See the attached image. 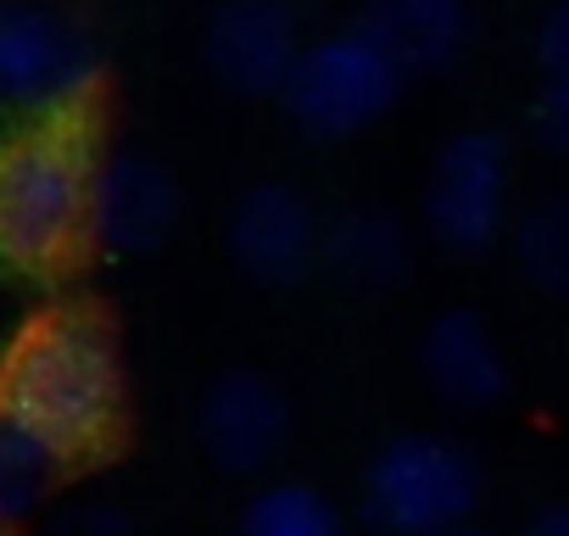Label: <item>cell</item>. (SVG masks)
<instances>
[{
    "mask_svg": "<svg viewBox=\"0 0 569 536\" xmlns=\"http://www.w3.org/2000/svg\"><path fill=\"white\" fill-rule=\"evenodd\" d=\"M0 414L34 430L62 464L101 453L123 419V358L112 330L84 308L23 325L0 358Z\"/></svg>",
    "mask_w": 569,
    "mask_h": 536,
    "instance_id": "cell-1",
    "label": "cell"
},
{
    "mask_svg": "<svg viewBox=\"0 0 569 536\" xmlns=\"http://www.w3.org/2000/svg\"><path fill=\"white\" fill-rule=\"evenodd\" d=\"M90 173L84 118H40L0 140V268L46 280L84 246Z\"/></svg>",
    "mask_w": 569,
    "mask_h": 536,
    "instance_id": "cell-2",
    "label": "cell"
},
{
    "mask_svg": "<svg viewBox=\"0 0 569 536\" xmlns=\"http://www.w3.org/2000/svg\"><path fill=\"white\" fill-rule=\"evenodd\" d=\"M486 475L475 453L441 430H402L375 447L358 480V508L380 536H441L469 525Z\"/></svg>",
    "mask_w": 569,
    "mask_h": 536,
    "instance_id": "cell-3",
    "label": "cell"
},
{
    "mask_svg": "<svg viewBox=\"0 0 569 536\" xmlns=\"http://www.w3.org/2000/svg\"><path fill=\"white\" fill-rule=\"evenodd\" d=\"M402 90H408V73L352 23V29L302 40V57L291 62L273 101L291 118V129H302L308 140L341 146L386 123Z\"/></svg>",
    "mask_w": 569,
    "mask_h": 536,
    "instance_id": "cell-4",
    "label": "cell"
},
{
    "mask_svg": "<svg viewBox=\"0 0 569 536\" xmlns=\"http://www.w3.org/2000/svg\"><path fill=\"white\" fill-rule=\"evenodd\" d=\"M101 90L96 40L40 0H0V112L84 118Z\"/></svg>",
    "mask_w": 569,
    "mask_h": 536,
    "instance_id": "cell-5",
    "label": "cell"
},
{
    "mask_svg": "<svg viewBox=\"0 0 569 536\" xmlns=\"http://www.w3.org/2000/svg\"><path fill=\"white\" fill-rule=\"evenodd\" d=\"M425 235L452 257H486L513 224V151L497 129H458L441 140L419 196Z\"/></svg>",
    "mask_w": 569,
    "mask_h": 536,
    "instance_id": "cell-6",
    "label": "cell"
},
{
    "mask_svg": "<svg viewBox=\"0 0 569 536\" xmlns=\"http://www.w3.org/2000/svg\"><path fill=\"white\" fill-rule=\"evenodd\" d=\"M319 235L325 218L319 207L284 179H257L234 196L229 218H223V246L229 262L251 286L284 291V286H302L313 268H319Z\"/></svg>",
    "mask_w": 569,
    "mask_h": 536,
    "instance_id": "cell-7",
    "label": "cell"
},
{
    "mask_svg": "<svg viewBox=\"0 0 569 536\" xmlns=\"http://www.w3.org/2000/svg\"><path fill=\"white\" fill-rule=\"evenodd\" d=\"M179 218H184V185L168 162L146 151L96 157L84 240H96L112 257H151L179 235Z\"/></svg>",
    "mask_w": 569,
    "mask_h": 536,
    "instance_id": "cell-8",
    "label": "cell"
},
{
    "mask_svg": "<svg viewBox=\"0 0 569 536\" xmlns=\"http://www.w3.org/2000/svg\"><path fill=\"white\" fill-rule=\"evenodd\" d=\"M196 441L223 475H262L291 441V397L262 369H223L196 403Z\"/></svg>",
    "mask_w": 569,
    "mask_h": 536,
    "instance_id": "cell-9",
    "label": "cell"
},
{
    "mask_svg": "<svg viewBox=\"0 0 569 536\" xmlns=\"http://www.w3.org/2000/svg\"><path fill=\"white\" fill-rule=\"evenodd\" d=\"M302 57V23L284 0H223L201 29V62L218 90L240 101H273Z\"/></svg>",
    "mask_w": 569,
    "mask_h": 536,
    "instance_id": "cell-10",
    "label": "cell"
},
{
    "mask_svg": "<svg viewBox=\"0 0 569 536\" xmlns=\"http://www.w3.org/2000/svg\"><path fill=\"white\" fill-rule=\"evenodd\" d=\"M413 364H419V380L430 386V397L441 408H452V414H491L513 391L508 347L497 341V330L475 308L436 314L419 330Z\"/></svg>",
    "mask_w": 569,
    "mask_h": 536,
    "instance_id": "cell-11",
    "label": "cell"
},
{
    "mask_svg": "<svg viewBox=\"0 0 569 536\" xmlns=\"http://www.w3.org/2000/svg\"><path fill=\"white\" fill-rule=\"evenodd\" d=\"M413 229L391 207H347L319 235V268L358 291V297H391L413 280Z\"/></svg>",
    "mask_w": 569,
    "mask_h": 536,
    "instance_id": "cell-12",
    "label": "cell"
},
{
    "mask_svg": "<svg viewBox=\"0 0 569 536\" xmlns=\"http://www.w3.org/2000/svg\"><path fill=\"white\" fill-rule=\"evenodd\" d=\"M358 29L413 79L447 68L463 51L469 7L463 0H358Z\"/></svg>",
    "mask_w": 569,
    "mask_h": 536,
    "instance_id": "cell-13",
    "label": "cell"
},
{
    "mask_svg": "<svg viewBox=\"0 0 569 536\" xmlns=\"http://www.w3.org/2000/svg\"><path fill=\"white\" fill-rule=\"evenodd\" d=\"M508 246L530 291L569 302V196H541L536 207H525V218L508 224Z\"/></svg>",
    "mask_w": 569,
    "mask_h": 536,
    "instance_id": "cell-14",
    "label": "cell"
},
{
    "mask_svg": "<svg viewBox=\"0 0 569 536\" xmlns=\"http://www.w3.org/2000/svg\"><path fill=\"white\" fill-rule=\"evenodd\" d=\"M234 536H347L341 508L308 480H273L240 508Z\"/></svg>",
    "mask_w": 569,
    "mask_h": 536,
    "instance_id": "cell-15",
    "label": "cell"
},
{
    "mask_svg": "<svg viewBox=\"0 0 569 536\" xmlns=\"http://www.w3.org/2000/svg\"><path fill=\"white\" fill-rule=\"evenodd\" d=\"M57 475H62V458L34 430H23L18 419L0 414V525L29 519L51 497Z\"/></svg>",
    "mask_w": 569,
    "mask_h": 536,
    "instance_id": "cell-16",
    "label": "cell"
},
{
    "mask_svg": "<svg viewBox=\"0 0 569 536\" xmlns=\"http://www.w3.org/2000/svg\"><path fill=\"white\" fill-rule=\"evenodd\" d=\"M530 135L547 157L569 162V79H541L530 107Z\"/></svg>",
    "mask_w": 569,
    "mask_h": 536,
    "instance_id": "cell-17",
    "label": "cell"
},
{
    "mask_svg": "<svg viewBox=\"0 0 569 536\" xmlns=\"http://www.w3.org/2000/svg\"><path fill=\"white\" fill-rule=\"evenodd\" d=\"M536 68L541 79H569V0L547 7V18L536 23Z\"/></svg>",
    "mask_w": 569,
    "mask_h": 536,
    "instance_id": "cell-18",
    "label": "cell"
},
{
    "mask_svg": "<svg viewBox=\"0 0 569 536\" xmlns=\"http://www.w3.org/2000/svg\"><path fill=\"white\" fill-rule=\"evenodd\" d=\"M51 536H134V530H129V519H123L118 508H101V503H90V508H73V514H62Z\"/></svg>",
    "mask_w": 569,
    "mask_h": 536,
    "instance_id": "cell-19",
    "label": "cell"
},
{
    "mask_svg": "<svg viewBox=\"0 0 569 536\" xmlns=\"http://www.w3.org/2000/svg\"><path fill=\"white\" fill-rule=\"evenodd\" d=\"M519 536H569V503H547V508H536V514L525 519Z\"/></svg>",
    "mask_w": 569,
    "mask_h": 536,
    "instance_id": "cell-20",
    "label": "cell"
},
{
    "mask_svg": "<svg viewBox=\"0 0 569 536\" xmlns=\"http://www.w3.org/2000/svg\"><path fill=\"white\" fill-rule=\"evenodd\" d=\"M441 536H491V530H480V525L469 519V525H452V530H441Z\"/></svg>",
    "mask_w": 569,
    "mask_h": 536,
    "instance_id": "cell-21",
    "label": "cell"
},
{
    "mask_svg": "<svg viewBox=\"0 0 569 536\" xmlns=\"http://www.w3.org/2000/svg\"><path fill=\"white\" fill-rule=\"evenodd\" d=\"M0 314H7V297H0Z\"/></svg>",
    "mask_w": 569,
    "mask_h": 536,
    "instance_id": "cell-22",
    "label": "cell"
}]
</instances>
